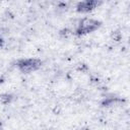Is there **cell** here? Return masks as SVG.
Listing matches in <instances>:
<instances>
[{
  "instance_id": "cell-1",
  "label": "cell",
  "mask_w": 130,
  "mask_h": 130,
  "mask_svg": "<svg viewBox=\"0 0 130 130\" xmlns=\"http://www.w3.org/2000/svg\"><path fill=\"white\" fill-rule=\"evenodd\" d=\"M42 62L38 59H22L17 62V67L21 72L24 73H30L32 71H36L41 67Z\"/></svg>"
},
{
  "instance_id": "cell-2",
  "label": "cell",
  "mask_w": 130,
  "mask_h": 130,
  "mask_svg": "<svg viewBox=\"0 0 130 130\" xmlns=\"http://www.w3.org/2000/svg\"><path fill=\"white\" fill-rule=\"evenodd\" d=\"M99 26H100V22L98 20L92 19V18H84L79 22L77 29H76V32L79 35L88 34V32L95 30Z\"/></svg>"
},
{
  "instance_id": "cell-3",
  "label": "cell",
  "mask_w": 130,
  "mask_h": 130,
  "mask_svg": "<svg viewBox=\"0 0 130 130\" xmlns=\"http://www.w3.org/2000/svg\"><path fill=\"white\" fill-rule=\"evenodd\" d=\"M99 5L98 1H92V0H87V1H82L79 2L77 5V10L80 12H87L92 10L93 8H95Z\"/></svg>"
}]
</instances>
